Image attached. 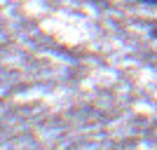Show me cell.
<instances>
[{"instance_id":"cell-1","label":"cell","mask_w":157,"mask_h":150,"mask_svg":"<svg viewBox=\"0 0 157 150\" xmlns=\"http://www.w3.org/2000/svg\"><path fill=\"white\" fill-rule=\"evenodd\" d=\"M138 2H145V5H157V0H138Z\"/></svg>"}]
</instances>
